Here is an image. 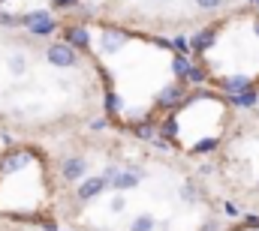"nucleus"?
Wrapping results in <instances>:
<instances>
[{"instance_id": "nucleus-1", "label": "nucleus", "mask_w": 259, "mask_h": 231, "mask_svg": "<svg viewBox=\"0 0 259 231\" xmlns=\"http://www.w3.org/2000/svg\"><path fill=\"white\" fill-rule=\"evenodd\" d=\"M24 24H27V27H30V33H36V36H49V33L55 30V18H52L49 12H42V9H36V12L24 15Z\"/></svg>"}, {"instance_id": "nucleus-2", "label": "nucleus", "mask_w": 259, "mask_h": 231, "mask_svg": "<svg viewBox=\"0 0 259 231\" xmlns=\"http://www.w3.org/2000/svg\"><path fill=\"white\" fill-rule=\"evenodd\" d=\"M49 63H55V66H72L75 63V51H72V45H52L49 48Z\"/></svg>"}, {"instance_id": "nucleus-3", "label": "nucleus", "mask_w": 259, "mask_h": 231, "mask_svg": "<svg viewBox=\"0 0 259 231\" xmlns=\"http://www.w3.org/2000/svg\"><path fill=\"white\" fill-rule=\"evenodd\" d=\"M124 42H127V33L124 30H115V27L112 30H103V51L106 54H115Z\"/></svg>"}, {"instance_id": "nucleus-4", "label": "nucleus", "mask_w": 259, "mask_h": 231, "mask_svg": "<svg viewBox=\"0 0 259 231\" xmlns=\"http://www.w3.org/2000/svg\"><path fill=\"white\" fill-rule=\"evenodd\" d=\"M84 171H88L84 159H66L64 162V177L66 180H78V177H84Z\"/></svg>"}, {"instance_id": "nucleus-5", "label": "nucleus", "mask_w": 259, "mask_h": 231, "mask_svg": "<svg viewBox=\"0 0 259 231\" xmlns=\"http://www.w3.org/2000/svg\"><path fill=\"white\" fill-rule=\"evenodd\" d=\"M103 186H106V180H103V177H91V180H84V183L78 186V198H94Z\"/></svg>"}, {"instance_id": "nucleus-6", "label": "nucleus", "mask_w": 259, "mask_h": 231, "mask_svg": "<svg viewBox=\"0 0 259 231\" xmlns=\"http://www.w3.org/2000/svg\"><path fill=\"white\" fill-rule=\"evenodd\" d=\"M136 183H139V174L136 171H118L115 180H112V186H118V189H133Z\"/></svg>"}, {"instance_id": "nucleus-7", "label": "nucleus", "mask_w": 259, "mask_h": 231, "mask_svg": "<svg viewBox=\"0 0 259 231\" xmlns=\"http://www.w3.org/2000/svg\"><path fill=\"white\" fill-rule=\"evenodd\" d=\"M223 87H226V93H232V96H235V93L247 90V87H250V81H247L244 75H232L229 81H223Z\"/></svg>"}, {"instance_id": "nucleus-8", "label": "nucleus", "mask_w": 259, "mask_h": 231, "mask_svg": "<svg viewBox=\"0 0 259 231\" xmlns=\"http://www.w3.org/2000/svg\"><path fill=\"white\" fill-rule=\"evenodd\" d=\"M69 42H72V45H78V48H88L91 33H88L84 27H69Z\"/></svg>"}, {"instance_id": "nucleus-9", "label": "nucleus", "mask_w": 259, "mask_h": 231, "mask_svg": "<svg viewBox=\"0 0 259 231\" xmlns=\"http://www.w3.org/2000/svg\"><path fill=\"white\" fill-rule=\"evenodd\" d=\"M178 99H181V87H178V84H172V87H166V90L160 93V102H163V105H178Z\"/></svg>"}, {"instance_id": "nucleus-10", "label": "nucleus", "mask_w": 259, "mask_h": 231, "mask_svg": "<svg viewBox=\"0 0 259 231\" xmlns=\"http://www.w3.org/2000/svg\"><path fill=\"white\" fill-rule=\"evenodd\" d=\"M232 102H235V105H244V108H247V105H253V102H256V90H250V87H247V90L235 93V96H232Z\"/></svg>"}, {"instance_id": "nucleus-11", "label": "nucleus", "mask_w": 259, "mask_h": 231, "mask_svg": "<svg viewBox=\"0 0 259 231\" xmlns=\"http://www.w3.org/2000/svg\"><path fill=\"white\" fill-rule=\"evenodd\" d=\"M27 159H30L27 153H15L12 159H6V162H3V171H6V174H9V171H18V168H21Z\"/></svg>"}, {"instance_id": "nucleus-12", "label": "nucleus", "mask_w": 259, "mask_h": 231, "mask_svg": "<svg viewBox=\"0 0 259 231\" xmlns=\"http://www.w3.org/2000/svg\"><path fill=\"white\" fill-rule=\"evenodd\" d=\"M211 42H214V33H211V30H208V33H199V36L193 39V48L196 51H205Z\"/></svg>"}, {"instance_id": "nucleus-13", "label": "nucleus", "mask_w": 259, "mask_h": 231, "mask_svg": "<svg viewBox=\"0 0 259 231\" xmlns=\"http://www.w3.org/2000/svg\"><path fill=\"white\" fill-rule=\"evenodd\" d=\"M172 69H175V75H187L190 63H187V57H184V54H175V60H172Z\"/></svg>"}, {"instance_id": "nucleus-14", "label": "nucleus", "mask_w": 259, "mask_h": 231, "mask_svg": "<svg viewBox=\"0 0 259 231\" xmlns=\"http://www.w3.org/2000/svg\"><path fill=\"white\" fill-rule=\"evenodd\" d=\"M151 228H154V216H139L133 222V231H151Z\"/></svg>"}, {"instance_id": "nucleus-15", "label": "nucleus", "mask_w": 259, "mask_h": 231, "mask_svg": "<svg viewBox=\"0 0 259 231\" xmlns=\"http://www.w3.org/2000/svg\"><path fill=\"white\" fill-rule=\"evenodd\" d=\"M223 0H196V6H202V9H217Z\"/></svg>"}, {"instance_id": "nucleus-16", "label": "nucleus", "mask_w": 259, "mask_h": 231, "mask_svg": "<svg viewBox=\"0 0 259 231\" xmlns=\"http://www.w3.org/2000/svg\"><path fill=\"white\" fill-rule=\"evenodd\" d=\"M187 78H190V81H193V84H199V81H202V78H205V75H202V72H199V69H193V66H190V69H187Z\"/></svg>"}, {"instance_id": "nucleus-17", "label": "nucleus", "mask_w": 259, "mask_h": 231, "mask_svg": "<svg viewBox=\"0 0 259 231\" xmlns=\"http://www.w3.org/2000/svg\"><path fill=\"white\" fill-rule=\"evenodd\" d=\"M214 144H217V141H214V138H208V141H199V144H196V150H199V153H205V150H211Z\"/></svg>"}, {"instance_id": "nucleus-18", "label": "nucleus", "mask_w": 259, "mask_h": 231, "mask_svg": "<svg viewBox=\"0 0 259 231\" xmlns=\"http://www.w3.org/2000/svg\"><path fill=\"white\" fill-rule=\"evenodd\" d=\"M24 69V57H12V72H21Z\"/></svg>"}, {"instance_id": "nucleus-19", "label": "nucleus", "mask_w": 259, "mask_h": 231, "mask_svg": "<svg viewBox=\"0 0 259 231\" xmlns=\"http://www.w3.org/2000/svg\"><path fill=\"white\" fill-rule=\"evenodd\" d=\"M106 105H109V111H118V96L109 93V102H106Z\"/></svg>"}, {"instance_id": "nucleus-20", "label": "nucleus", "mask_w": 259, "mask_h": 231, "mask_svg": "<svg viewBox=\"0 0 259 231\" xmlns=\"http://www.w3.org/2000/svg\"><path fill=\"white\" fill-rule=\"evenodd\" d=\"M175 48H178V51H187V39H184V36H178V39H175Z\"/></svg>"}, {"instance_id": "nucleus-21", "label": "nucleus", "mask_w": 259, "mask_h": 231, "mask_svg": "<svg viewBox=\"0 0 259 231\" xmlns=\"http://www.w3.org/2000/svg\"><path fill=\"white\" fill-rule=\"evenodd\" d=\"M0 24H9V27H12V24H15V18H12V15H6V12H0Z\"/></svg>"}, {"instance_id": "nucleus-22", "label": "nucleus", "mask_w": 259, "mask_h": 231, "mask_svg": "<svg viewBox=\"0 0 259 231\" xmlns=\"http://www.w3.org/2000/svg\"><path fill=\"white\" fill-rule=\"evenodd\" d=\"M55 6H75V0H55Z\"/></svg>"}, {"instance_id": "nucleus-23", "label": "nucleus", "mask_w": 259, "mask_h": 231, "mask_svg": "<svg viewBox=\"0 0 259 231\" xmlns=\"http://www.w3.org/2000/svg\"><path fill=\"white\" fill-rule=\"evenodd\" d=\"M256 30H259V21H256Z\"/></svg>"}, {"instance_id": "nucleus-24", "label": "nucleus", "mask_w": 259, "mask_h": 231, "mask_svg": "<svg viewBox=\"0 0 259 231\" xmlns=\"http://www.w3.org/2000/svg\"><path fill=\"white\" fill-rule=\"evenodd\" d=\"M256 3H259V0H256Z\"/></svg>"}]
</instances>
